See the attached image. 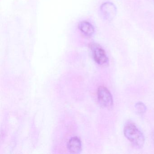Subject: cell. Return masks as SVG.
I'll use <instances>...</instances> for the list:
<instances>
[{
	"mask_svg": "<svg viewBox=\"0 0 154 154\" xmlns=\"http://www.w3.org/2000/svg\"><path fill=\"white\" fill-rule=\"evenodd\" d=\"M152 138L153 139V141L154 142V131H153L152 133Z\"/></svg>",
	"mask_w": 154,
	"mask_h": 154,
	"instance_id": "ba28073f",
	"label": "cell"
},
{
	"mask_svg": "<svg viewBox=\"0 0 154 154\" xmlns=\"http://www.w3.org/2000/svg\"><path fill=\"white\" fill-rule=\"evenodd\" d=\"M97 95L101 105L107 108L112 107L113 105L112 95L107 88L104 86H100L98 88Z\"/></svg>",
	"mask_w": 154,
	"mask_h": 154,
	"instance_id": "3957f363",
	"label": "cell"
},
{
	"mask_svg": "<svg viewBox=\"0 0 154 154\" xmlns=\"http://www.w3.org/2000/svg\"><path fill=\"white\" fill-rule=\"evenodd\" d=\"M126 137L135 146L142 147L145 142V137L137 126L132 123H129L125 126L124 129Z\"/></svg>",
	"mask_w": 154,
	"mask_h": 154,
	"instance_id": "6da1fadb",
	"label": "cell"
},
{
	"mask_svg": "<svg viewBox=\"0 0 154 154\" xmlns=\"http://www.w3.org/2000/svg\"></svg>",
	"mask_w": 154,
	"mask_h": 154,
	"instance_id": "9c48e42d",
	"label": "cell"
},
{
	"mask_svg": "<svg viewBox=\"0 0 154 154\" xmlns=\"http://www.w3.org/2000/svg\"><path fill=\"white\" fill-rule=\"evenodd\" d=\"M80 31L87 36H91L94 33V28L92 25L87 21H82L78 26Z\"/></svg>",
	"mask_w": 154,
	"mask_h": 154,
	"instance_id": "8992f818",
	"label": "cell"
},
{
	"mask_svg": "<svg viewBox=\"0 0 154 154\" xmlns=\"http://www.w3.org/2000/svg\"><path fill=\"white\" fill-rule=\"evenodd\" d=\"M101 11L103 17L109 21L113 19L117 12L116 7L112 3L110 2L103 4L101 7Z\"/></svg>",
	"mask_w": 154,
	"mask_h": 154,
	"instance_id": "277c9868",
	"label": "cell"
},
{
	"mask_svg": "<svg viewBox=\"0 0 154 154\" xmlns=\"http://www.w3.org/2000/svg\"><path fill=\"white\" fill-rule=\"evenodd\" d=\"M135 107H136L137 111L140 114L144 113L146 109V106L143 104V103L141 102H139L136 103Z\"/></svg>",
	"mask_w": 154,
	"mask_h": 154,
	"instance_id": "52a82bcc",
	"label": "cell"
},
{
	"mask_svg": "<svg viewBox=\"0 0 154 154\" xmlns=\"http://www.w3.org/2000/svg\"><path fill=\"white\" fill-rule=\"evenodd\" d=\"M67 146L70 152L78 153L82 149V142L77 137H73L68 141Z\"/></svg>",
	"mask_w": 154,
	"mask_h": 154,
	"instance_id": "5b68a950",
	"label": "cell"
},
{
	"mask_svg": "<svg viewBox=\"0 0 154 154\" xmlns=\"http://www.w3.org/2000/svg\"><path fill=\"white\" fill-rule=\"evenodd\" d=\"M90 48L92 52L94 59L97 64L100 65L104 66L108 63L109 59L106 53L100 45L91 44Z\"/></svg>",
	"mask_w": 154,
	"mask_h": 154,
	"instance_id": "7a4b0ae2",
	"label": "cell"
}]
</instances>
